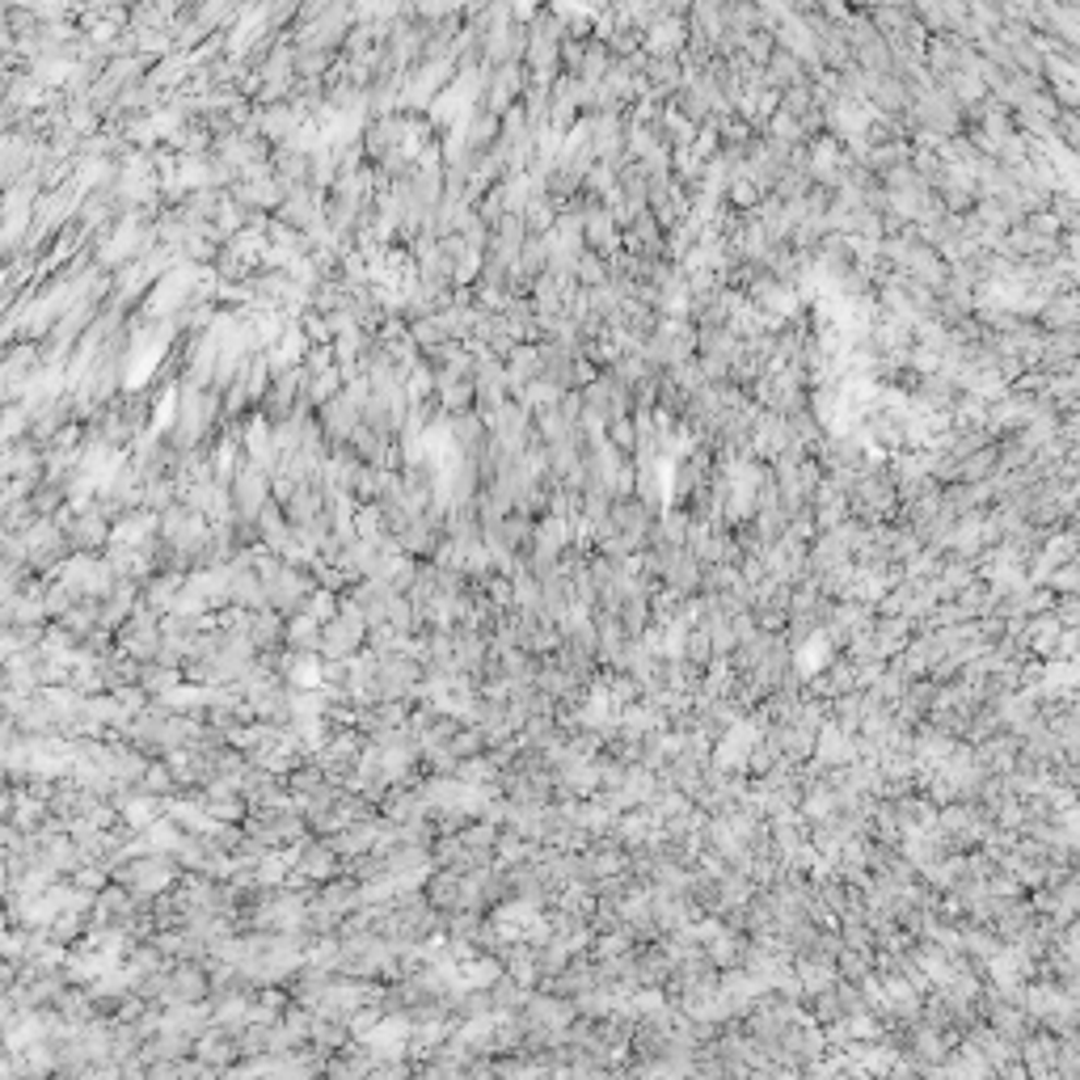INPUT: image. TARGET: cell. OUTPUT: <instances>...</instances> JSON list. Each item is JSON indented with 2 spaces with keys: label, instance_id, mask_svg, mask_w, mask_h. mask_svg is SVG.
Here are the masks:
<instances>
[{
  "label": "cell",
  "instance_id": "cell-5",
  "mask_svg": "<svg viewBox=\"0 0 1080 1080\" xmlns=\"http://www.w3.org/2000/svg\"><path fill=\"white\" fill-rule=\"evenodd\" d=\"M4 984H9V971H0V992H4Z\"/></svg>",
  "mask_w": 1080,
  "mask_h": 1080
},
{
  "label": "cell",
  "instance_id": "cell-4",
  "mask_svg": "<svg viewBox=\"0 0 1080 1080\" xmlns=\"http://www.w3.org/2000/svg\"><path fill=\"white\" fill-rule=\"evenodd\" d=\"M300 869L304 874H329V853H309V857H300Z\"/></svg>",
  "mask_w": 1080,
  "mask_h": 1080
},
{
  "label": "cell",
  "instance_id": "cell-2",
  "mask_svg": "<svg viewBox=\"0 0 1080 1080\" xmlns=\"http://www.w3.org/2000/svg\"><path fill=\"white\" fill-rule=\"evenodd\" d=\"M131 883H135V890H160L165 883H169V865H165L160 857L140 861V865L131 869Z\"/></svg>",
  "mask_w": 1080,
  "mask_h": 1080
},
{
  "label": "cell",
  "instance_id": "cell-3",
  "mask_svg": "<svg viewBox=\"0 0 1080 1080\" xmlns=\"http://www.w3.org/2000/svg\"><path fill=\"white\" fill-rule=\"evenodd\" d=\"M849 752H853V747H849V739H844V734H840V731H824V747H819V756H824V760L840 764V760H849Z\"/></svg>",
  "mask_w": 1080,
  "mask_h": 1080
},
{
  "label": "cell",
  "instance_id": "cell-1",
  "mask_svg": "<svg viewBox=\"0 0 1080 1080\" xmlns=\"http://www.w3.org/2000/svg\"><path fill=\"white\" fill-rule=\"evenodd\" d=\"M194 1051H199V1059L203 1064H212V1068H224V1064H232L241 1051H237V1039H228V1034H199L194 1039Z\"/></svg>",
  "mask_w": 1080,
  "mask_h": 1080
}]
</instances>
